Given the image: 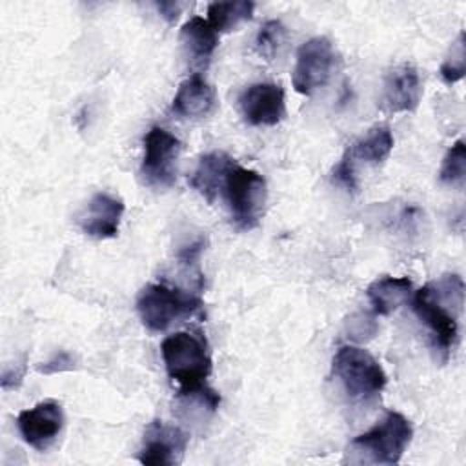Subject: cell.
I'll return each instance as SVG.
<instances>
[{"label":"cell","mask_w":466,"mask_h":466,"mask_svg":"<svg viewBox=\"0 0 466 466\" xmlns=\"http://www.w3.org/2000/svg\"><path fill=\"white\" fill-rule=\"evenodd\" d=\"M415 317L426 326L431 350L441 362L450 359L457 339L464 308V280L457 273H446L424 284L413 295Z\"/></svg>","instance_id":"6da1fadb"},{"label":"cell","mask_w":466,"mask_h":466,"mask_svg":"<svg viewBox=\"0 0 466 466\" xmlns=\"http://www.w3.org/2000/svg\"><path fill=\"white\" fill-rule=\"evenodd\" d=\"M413 426L400 411H388L380 422L350 441L344 451L348 464H397L410 446Z\"/></svg>","instance_id":"7a4b0ae2"},{"label":"cell","mask_w":466,"mask_h":466,"mask_svg":"<svg viewBox=\"0 0 466 466\" xmlns=\"http://www.w3.org/2000/svg\"><path fill=\"white\" fill-rule=\"evenodd\" d=\"M160 353L166 373L178 390L200 388L211 375V350L202 333L175 331L162 340Z\"/></svg>","instance_id":"3957f363"},{"label":"cell","mask_w":466,"mask_h":466,"mask_svg":"<svg viewBox=\"0 0 466 466\" xmlns=\"http://www.w3.org/2000/svg\"><path fill=\"white\" fill-rule=\"evenodd\" d=\"M331 373L353 402L375 400L388 382L379 360L368 350L350 344L335 351Z\"/></svg>","instance_id":"277c9868"},{"label":"cell","mask_w":466,"mask_h":466,"mask_svg":"<svg viewBox=\"0 0 466 466\" xmlns=\"http://www.w3.org/2000/svg\"><path fill=\"white\" fill-rule=\"evenodd\" d=\"M222 195L237 229L249 231L260 224L268 198L266 178L260 173L235 164L224 178Z\"/></svg>","instance_id":"5b68a950"},{"label":"cell","mask_w":466,"mask_h":466,"mask_svg":"<svg viewBox=\"0 0 466 466\" xmlns=\"http://www.w3.org/2000/svg\"><path fill=\"white\" fill-rule=\"evenodd\" d=\"M202 299L187 289L146 284L137 295V313L149 331H164L173 322L200 311Z\"/></svg>","instance_id":"8992f818"},{"label":"cell","mask_w":466,"mask_h":466,"mask_svg":"<svg viewBox=\"0 0 466 466\" xmlns=\"http://www.w3.org/2000/svg\"><path fill=\"white\" fill-rule=\"evenodd\" d=\"M182 151V142L160 126H153L144 135V157L140 177L146 186L166 189L177 180V160Z\"/></svg>","instance_id":"52a82bcc"},{"label":"cell","mask_w":466,"mask_h":466,"mask_svg":"<svg viewBox=\"0 0 466 466\" xmlns=\"http://www.w3.org/2000/svg\"><path fill=\"white\" fill-rule=\"evenodd\" d=\"M335 66V49L329 38L313 36L306 40L299 51L293 67V87L300 95H313L324 87Z\"/></svg>","instance_id":"ba28073f"},{"label":"cell","mask_w":466,"mask_h":466,"mask_svg":"<svg viewBox=\"0 0 466 466\" xmlns=\"http://www.w3.org/2000/svg\"><path fill=\"white\" fill-rule=\"evenodd\" d=\"M64 422V408L55 399L40 400L33 408L22 410L16 417V426L24 442L36 451H46L56 442Z\"/></svg>","instance_id":"9c48e42d"},{"label":"cell","mask_w":466,"mask_h":466,"mask_svg":"<svg viewBox=\"0 0 466 466\" xmlns=\"http://www.w3.org/2000/svg\"><path fill=\"white\" fill-rule=\"evenodd\" d=\"M189 435L164 420H151L142 437V446L137 459L147 466H175L180 464L187 450Z\"/></svg>","instance_id":"30bf717a"},{"label":"cell","mask_w":466,"mask_h":466,"mask_svg":"<svg viewBox=\"0 0 466 466\" xmlns=\"http://www.w3.org/2000/svg\"><path fill=\"white\" fill-rule=\"evenodd\" d=\"M238 107L249 126H277L286 116V95L280 84L257 82L240 93Z\"/></svg>","instance_id":"8fae6325"},{"label":"cell","mask_w":466,"mask_h":466,"mask_svg":"<svg viewBox=\"0 0 466 466\" xmlns=\"http://www.w3.org/2000/svg\"><path fill=\"white\" fill-rule=\"evenodd\" d=\"M422 95L420 76L415 66L404 62L391 67L384 76L380 109L384 113H413Z\"/></svg>","instance_id":"7c38bea8"},{"label":"cell","mask_w":466,"mask_h":466,"mask_svg":"<svg viewBox=\"0 0 466 466\" xmlns=\"http://www.w3.org/2000/svg\"><path fill=\"white\" fill-rule=\"evenodd\" d=\"M124 209L126 206L120 197L98 191L76 215V224L82 233L91 238H113L118 235Z\"/></svg>","instance_id":"4fadbf2b"},{"label":"cell","mask_w":466,"mask_h":466,"mask_svg":"<svg viewBox=\"0 0 466 466\" xmlns=\"http://www.w3.org/2000/svg\"><path fill=\"white\" fill-rule=\"evenodd\" d=\"M178 42L187 64L200 73L206 69L218 46V33L202 16H191L178 33Z\"/></svg>","instance_id":"5bb4252c"},{"label":"cell","mask_w":466,"mask_h":466,"mask_svg":"<svg viewBox=\"0 0 466 466\" xmlns=\"http://www.w3.org/2000/svg\"><path fill=\"white\" fill-rule=\"evenodd\" d=\"M217 107L215 87L200 75L193 73L177 89L171 109L182 118H206Z\"/></svg>","instance_id":"9a60e30c"},{"label":"cell","mask_w":466,"mask_h":466,"mask_svg":"<svg viewBox=\"0 0 466 466\" xmlns=\"http://www.w3.org/2000/svg\"><path fill=\"white\" fill-rule=\"evenodd\" d=\"M235 164L237 162L224 151L204 153L198 158V164L189 178V184L198 195H202L211 204L217 198L218 191H222L224 178Z\"/></svg>","instance_id":"2e32d148"},{"label":"cell","mask_w":466,"mask_h":466,"mask_svg":"<svg viewBox=\"0 0 466 466\" xmlns=\"http://www.w3.org/2000/svg\"><path fill=\"white\" fill-rule=\"evenodd\" d=\"M393 142L395 140L388 126H373L346 147L342 158L348 160L355 169L359 162L368 166H379L390 157Z\"/></svg>","instance_id":"e0dca14e"},{"label":"cell","mask_w":466,"mask_h":466,"mask_svg":"<svg viewBox=\"0 0 466 466\" xmlns=\"http://www.w3.org/2000/svg\"><path fill=\"white\" fill-rule=\"evenodd\" d=\"M411 288L413 286L408 277L382 275L368 286L366 295L375 315H391L410 300Z\"/></svg>","instance_id":"ac0fdd59"},{"label":"cell","mask_w":466,"mask_h":466,"mask_svg":"<svg viewBox=\"0 0 466 466\" xmlns=\"http://www.w3.org/2000/svg\"><path fill=\"white\" fill-rule=\"evenodd\" d=\"M220 395L208 384L195 390H178L177 413L191 424H206L217 411Z\"/></svg>","instance_id":"d6986e66"},{"label":"cell","mask_w":466,"mask_h":466,"mask_svg":"<svg viewBox=\"0 0 466 466\" xmlns=\"http://www.w3.org/2000/svg\"><path fill=\"white\" fill-rule=\"evenodd\" d=\"M255 4L249 0L235 2H211L208 5V22L217 33L233 31L238 24L248 22L253 16Z\"/></svg>","instance_id":"ffe728a7"},{"label":"cell","mask_w":466,"mask_h":466,"mask_svg":"<svg viewBox=\"0 0 466 466\" xmlns=\"http://www.w3.org/2000/svg\"><path fill=\"white\" fill-rule=\"evenodd\" d=\"M439 180L444 186L451 187H462L466 180V144L462 138L455 140L451 147L446 151L441 169H439Z\"/></svg>","instance_id":"44dd1931"},{"label":"cell","mask_w":466,"mask_h":466,"mask_svg":"<svg viewBox=\"0 0 466 466\" xmlns=\"http://www.w3.org/2000/svg\"><path fill=\"white\" fill-rule=\"evenodd\" d=\"M286 38L288 31L280 20H266L255 36V49L264 60L271 62L280 55Z\"/></svg>","instance_id":"7402d4cb"},{"label":"cell","mask_w":466,"mask_h":466,"mask_svg":"<svg viewBox=\"0 0 466 466\" xmlns=\"http://www.w3.org/2000/svg\"><path fill=\"white\" fill-rule=\"evenodd\" d=\"M442 80L446 84L459 82L466 73V44H464V31L459 33L457 40L451 44L446 58L441 64L439 69Z\"/></svg>","instance_id":"603a6c76"},{"label":"cell","mask_w":466,"mask_h":466,"mask_svg":"<svg viewBox=\"0 0 466 466\" xmlns=\"http://www.w3.org/2000/svg\"><path fill=\"white\" fill-rule=\"evenodd\" d=\"M377 329H379V326H377L375 317L370 315V313H364V311L353 313V315L346 320L348 337H351V339L357 340V342H364V340L373 339V335L377 333Z\"/></svg>","instance_id":"cb8c5ba5"},{"label":"cell","mask_w":466,"mask_h":466,"mask_svg":"<svg viewBox=\"0 0 466 466\" xmlns=\"http://www.w3.org/2000/svg\"><path fill=\"white\" fill-rule=\"evenodd\" d=\"M75 364H76V359L73 353L66 351V350H60L56 351L49 360L42 362L40 366H36V370L44 375H53V373H60V371H69V370H75Z\"/></svg>","instance_id":"d4e9b609"},{"label":"cell","mask_w":466,"mask_h":466,"mask_svg":"<svg viewBox=\"0 0 466 466\" xmlns=\"http://www.w3.org/2000/svg\"><path fill=\"white\" fill-rule=\"evenodd\" d=\"M25 357H22V360L15 362V366H5L2 371V379L0 384L4 390H15L22 384L24 375H25Z\"/></svg>","instance_id":"484cf974"},{"label":"cell","mask_w":466,"mask_h":466,"mask_svg":"<svg viewBox=\"0 0 466 466\" xmlns=\"http://www.w3.org/2000/svg\"><path fill=\"white\" fill-rule=\"evenodd\" d=\"M155 5H157V9H158V13H160L169 24H173V22L178 18L180 11H182V4H178V2H157Z\"/></svg>","instance_id":"4316f807"}]
</instances>
